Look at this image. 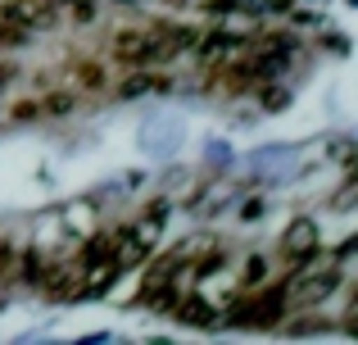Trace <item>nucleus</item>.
Returning a JSON list of instances; mask_svg holds the SVG:
<instances>
[{"instance_id":"obj_1","label":"nucleus","mask_w":358,"mask_h":345,"mask_svg":"<svg viewBox=\"0 0 358 345\" xmlns=\"http://www.w3.org/2000/svg\"><path fill=\"white\" fill-rule=\"evenodd\" d=\"M281 314H286V286H263L231 309V323L236 328H272V323H281Z\"/></svg>"},{"instance_id":"obj_2","label":"nucleus","mask_w":358,"mask_h":345,"mask_svg":"<svg viewBox=\"0 0 358 345\" xmlns=\"http://www.w3.org/2000/svg\"><path fill=\"white\" fill-rule=\"evenodd\" d=\"M114 55H118L122 64H150V59H159V55H173V50H168L164 32H118Z\"/></svg>"},{"instance_id":"obj_3","label":"nucleus","mask_w":358,"mask_h":345,"mask_svg":"<svg viewBox=\"0 0 358 345\" xmlns=\"http://www.w3.org/2000/svg\"><path fill=\"white\" fill-rule=\"evenodd\" d=\"M50 18H55V5H45V0H9L0 9V23L18 27V32H32V27L50 23Z\"/></svg>"},{"instance_id":"obj_4","label":"nucleus","mask_w":358,"mask_h":345,"mask_svg":"<svg viewBox=\"0 0 358 345\" xmlns=\"http://www.w3.org/2000/svg\"><path fill=\"white\" fill-rule=\"evenodd\" d=\"M281 250L295 259V268H304L317 255V223H295V227L281 237Z\"/></svg>"},{"instance_id":"obj_5","label":"nucleus","mask_w":358,"mask_h":345,"mask_svg":"<svg viewBox=\"0 0 358 345\" xmlns=\"http://www.w3.org/2000/svg\"><path fill=\"white\" fill-rule=\"evenodd\" d=\"M41 273H45V259L36 255V250H23V255H18V277L36 286V277H41Z\"/></svg>"},{"instance_id":"obj_6","label":"nucleus","mask_w":358,"mask_h":345,"mask_svg":"<svg viewBox=\"0 0 358 345\" xmlns=\"http://www.w3.org/2000/svg\"><path fill=\"white\" fill-rule=\"evenodd\" d=\"M177 318H191V323H213V309H204L200 300H186V304H177Z\"/></svg>"},{"instance_id":"obj_7","label":"nucleus","mask_w":358,"mask_h":345,"mask_svg":"<svg viewBox=\"0 0 358 345\" xmlns=\"http://www.w3.org/2000/svg\"><path fill=\"white\" fill-rule=\"evenodd\" d=\"M263 277H268V259L254 255V259H250V268H245V286H259Z\"/></svg>"},{"instance_id":"obj_8","label":"nucleus","mask_w":358,"mask_h":345,"mask_svg":"<svg viewBox=\"0 0 358 345\" xmlns=\"http://www.w3.org/2000/svg\"><path fill=\"white\" fill-rule=\"evenodd\" d=\"M150 87H159V82H150V73H136L131 82H122V96H141V91H150Z\"/></svg>"},{"instance_id":"obj_9","label":"nucleus","mask_w":358,"mask_h":345,"mask_svg":"<svg viewBox=\"0 0 358 345\" xmlns=\"http://www.w3.org/2000/svg\"><path fill=\"white\" fill-rule=\"evenodd\" d=\"M354 250H358V237H350V241H345V246H341V250H336V259H350V255H354Z\"/></svg>"}]
</instances>
